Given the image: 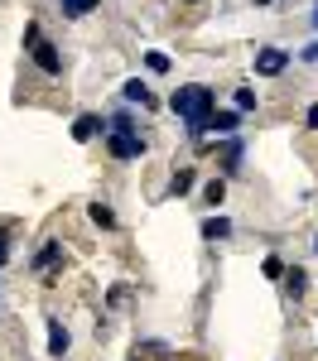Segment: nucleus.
<instances>
[{
	"instance_id": "423d86ee",
	"label": "nucleus",
	"mask_w": 318,
	"mask_h": 361,
	"mask_svg": "<svg viewBox=\"0 0 318 361\" xmlns=\"http://www.w3.org/2000/svg\"><path fill=\"white\" fill-rule=\"evenodd\" d=\"M97 130H106V121H102V116H78V121H73V140H78V145L97 140Z\"/></svg>"
},
{
	"instance_id": "2eb2a0df",
	"label": "nucleus",
	"mask_w": 318,
	"mask_h": 361,
	"mask_svg": "<svg viewBox=\"0 0 318 361\" xmlns=\"http://www.w3.org/2000/svg\"><path fill=\"white\" fill-rule=\"evenodd\" d=\"M222 197H227V183H222V178H212V183L202 188V202H207V207H222Z\"/></svg>"
},
{
	"instance_id": "4be33fe9",
	"label": "nucleus",
	"mask_w": 318,
	"mask_h": 361,
	"mask_svg": "<svg viewBox=\"0 0 318 361\" xmlns=\"http://www.w3.org/2000/svg\"><path fill=\"white\" fill-rule=\"evenodd\" d=\"M314 29H318V5H314Z\"/></svg>"
},
{
	"instance_id": "a878e982",
	"label": "nucleus",
	"mask_w": 318,
	"mask_h": 361,
	"mask_svg": "<svg viewBox=\"0 0 318 361\" xmlns=\"http://www.w3.org/2000/svg\"><path fill=\"white\" fill-rule=\"evenodd\" d=\"M314 250H318V241H314Z\"/></svg>"
},
{
	"instance_id": "f8f14e48",
	"label": "nucleus",
	"mask_w": 318,
	"mask_h": 361,
	"mask_svg": "<svg viewBox=\"0 0 318 361\" xmlns=\"http://www.w3.org/2000/svg\"><path fill=\"white\" fill-rule=\"evenodd\" d=\"M193 183H198V173H193V169H178V173L169 178V197H183Z\"/></svg>"
},
{
	"instance_id": "9d476101",
	"label": "nucleus",
	"mask_w": 318,
	"mask_h": 361,
	"mask_svg": "<svg viewBox=\"0 0 318 361\" xmlns=\"http://www.w3.org/2000/svg\"><path fill=\"white\" fill-rule=\"evenodd\" d=\"M87 217H92V226H102V231H111V226H116L111 202H92V207H87Z\"/></svg>"
},
{
	"instance_id": "412c9836",
	"label": "nucleus",
	"mask_w": 318,
	"mask_h": 361,
	"mask_svg": "<svg viewBox=\"0 0 318 361\" xmlns=\"http://www.w3.org/2000/svg\"><path fill=\"white\" fill-rule=\"evenodd\" d=\"M304 121H309V130H318V106H309V116H304Z\"/></svg>"
},
{
	"instance_id": "aec40b11",
	"label": "nucleus",
	"mask_w": 318,
	"mask_h": 361,
	"mask_svg": "<svg viewBox=\"0 0 318 361\" xmlns=\"http://www.w3.org/2000/svg\"><path fill=\"white\" fill-rule=\"evenodd\" d=\"M299 58H304V63H318V44H309V49H304Z\"/></svg>"
},
{
	"instance_id": "a211bd4d",
	"label": "nucleus",
	"mask_w": 318,
	"mask_h": 361,
	"mask_svg": "<svg viewBox=\"0 0 318 361\" xmlns=\"http://www.w3.org/2000/svg\"><path fill=\"white\" fill-rule=\"evenodd\" d=\"M145 68H149V73H169V54L149 49V54H145Z\"/></svg>"
},
{
	"instance_id": "6e6552de",
	"label": "nucleus",
	"mask_w": 318,
	"mask_h": 361,
	"mask_svg": "<svg viewBox=\"0 0 318 361\" xmlns=\"http://www.w3.org/2000/svg\"><path fill=\"white\" fill-rule=\"evenodd\" d=\"M236 126H241V111H212V121H207V130H217L222 140L236 135Z\"/></svg>"
},
{
	"instance_id": "9b49d317",
	"label": "nucleus",
	"mask_w": 318,
	"mask_h": 361,
	"mask_svg": "<svg viewBox=\"0 0 318 361\" xmlns=\"http://www.w3.org/2000/svg\"><path fill=\"white\" fill-rule=\"evenodd\" d=\"M227 236H231L227 217H207V222H202V241H227Z\"/></svg>"
},
{
	"instance_id": "4468645a",
	"label": "nucleus",
	"mask_w": 318,
	"mask_h": 361,
	"mask_svg": "<svg viewBox=\"0 0 318 361\" xmlns=\"http://www.w3.org/2000/svg\"><path fill=\"white\" fill-rule=\"evenodd\" d=\"M236 164H241V140L231 135L227 145H222V169H227V173H236Z\"/></svg>"
},
{
	"instance_id": "7ed1b4c3",
	"label": "nucleus",
	"mask_w": 318,
	"mask_h": 361,
	"mask_svg": "<svg viewBox=\"0 0 318 361\" xmlns=\"http://www.w3.org/2000/svg\"><path fill=\"white\" fill-rule=\"evenodd\" d=\"M285 68H289V54H285V49H275V44L256 54V78H280Z\"/></svg>"
},
{
	"instance_id": "f3484780",
	"label": "nucleus",
	"mask_w": 318,
	"mask_h": 361,
	"mask_svg": "<svg viewBox=\"0 0 318 361\" xmlns=\"http://www.w3.org/2000/svg\"><path fill=\"white\" fill-rule=\"evenodd\" d=\"M231 102H236V111H256V106H260L251 87H236V97H231Z\"/></svg>"
},
{
	"instance_id": "1a4fd4ad",
	"label": "nucleus",
	"mask_w": 318,
	"mask_h": 361,
	"mask_svg": "<svg viewBox=\"0 0 318 361\" xmlns=\"http://www.w3.org/2000/svg\"><path fill=\"white\" fill-rule=\"evenodd\" d=\"M58 260H63V241H44V250L34 255V270H54Z\"/></svg>"
},
{
	"instance_id": "dca6fc26",
	"label": "nucleus",
	"mask_w": 318,
	"mask_h": 361,
	"mask_svg": "<svg viewBox=\"0 0 318 361\" xmlns=\"http://www.w3.org/2000/svg\"><path fill=\"white\" fill-rule=\"evenodd\" d=\"M289 284H285V289H289V294H294V299H304V289H309V275H304V270H299V265H294V270H289Z\"/></svg>"
},
{
	"instance_id": "b1692460",
	"label": "nucleus",
	"mask_w": 318,
	"mask_h": 361,
	"mask_svg": "<svg viewBox=\"0 0 318 361\" xmlns=\"http://www.w3.org/2000/svg\"><path fill=\"white\" fill-rule=\"evenodd\" d=\"M256 5H270V0H256Z\"/></svg>"
},
{
	"instance_id": "f03ea898",
	"label": "nucleus",
	"mask_w": 318,
	"mask_h": 361,
	"mask_svg": "<svg viewBox=\"0 0 318 361\" xmlns=\"http://www.w3.org/2000/svg\"><path fill=\"white\" fill-rule=\"evenodd\" d=\"M106 149H111V159H145V135L140 130H111L106 135Z\"/></svg>"
},
{
	"instance_id": "f257e3e1",
	"label": "nucleus",
	"mask_w": 318,
	"mask_h": 361,
	"mask_svg": "<svg viewBox=\"0 0 318 361\" xmlns=\"http://www.w3.org/2000/svg\"><path fill=\"white\" fill-rule=\"evenodd\" d=\"M212 106H217V97H212V87H202V82H188V87H178V92L169 97V111L188 126V140H202V135H207Z\"/></svg>"
},
{
	"instance_id": "39448f33",
	"label": "nucleus",
	"mask_w": 318,
	"mask_h": 361,
	"mask_svg": "<svg viewBox=\"0 0 318 361\" xmlns=\"http://www.w3.org/2000/svg\"><path fill=\"white\" fill-rule=\"evenodd\" d=\"M121 97H126L130 106H154V92H149V82H145V78H130V82L121 87Z\"/></svg>"
},
{
	"instance_id": "393cba45",
	"label": "nucleus",
	"mask_w": 318,
	"mask_h": 361,
	"mask_svg": "<svg viewBox=\"0 0 318 361\" xmlns=\"http://www.w3.org/2000/svg\"><path fill=\"white\" fill-rule=\"evenodd\" d=\"M130 361H140V357H130Z\"/></svg>"
},
{
	"instance_id": "0eeeda50",
	"label": "nucleus",
	"mask_w": 318,
	"mask_h": 361,
	"mask_svg": "<svg viewBox=\"0 0 318 361\" xmlns=\"http://www.w3.org/2000/svg\"><path fill=\"white\" fill-rule=\"evenodd\" d=\"M68 347H73V337L63 328V318H49V357H63Z\"/></svg>"
},
{
	"instance_id": "5701e85b",
	"label": "nucleus",
	"mask_w": 318,
	"mask_h": 361,
	"mask_svg": "<svg viewBox=\"0 0 318 361\" xmlns=\"http://www.w3.org/2000/svg\"><path fill=\"white\" fill-rule=\"evenodd\" d=\"M183 5H198V0H183Z\"/></svg>"
},
{
	"instance_id": "6ab92c4d",
	"label": "nucleus",
	"mask_w": 318,
	"mask_h": 361,
	"mask_svg": "<svg viewBox=\"0 0 318 361\" xmlns=\"http://www.w3.org/2000/svg\"><path fill=\"white\" fill-rule=\"evenodd\" d=\"M10 260V231H0V265Z\"/></svg>"
},
{
	"instance_id": "20e7f679",
	"label": "nucleus",
	"mask_w": 318,
	"mask_h": 361,
	"mask_svg": "<svg viewBox=\"0 0 318 361\" xmlns=\"http://www.w3.org/2000/svg\"><path fill=\"white\" fill-rule=\"evenodd\" d=\"M34 68L49 73V78H58V73H63V54H58V44L39 39V44H34Z\"/></svg>"
},
{
	"instance_id": "ddd939ff",
	"label": "nucleus",
	"mask_w": 318,
	"mask_h": 361,
	"mask_svg": "<svg viewBox=\"0 0 318 361\" xmlns=\"http://www.w3.org/2000/svg\"><path fill=\"white\" fill-rule=\"evenodd\" d=\"M58 5H63V15H68V20H82V15L97 10V0H58Z\"/></svg>"
}]
</instances>
